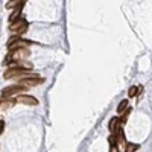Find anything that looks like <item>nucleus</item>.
Returning a JSON list of instances; mask_svg holds the SVG:
<instances>
[{
    "label": "nucleus",
    "mask_w": 152,
    "mask_h": 152,
    "mask_svg": "<svg viewBox=\"0 0 152 152\" xmlns=\"http://www.w3.org/2000/svg\"><path fill=\"white\" fill-rule=\"evenodd\" d=\"M20 14H21V8L14 9V11L11 12V15H9V23H14V21H17V20H18V17H20Z\"/></svg>",
    "instance_id": "7"
},
{
    "label": "nucleus",
    "mask_w": 152,
    "mask_h": 152,
    "mask_svg": "<svg viewBox=\"0 0 152 152\" xmlns=\"http://www.w3.org/2000/svg\"><path fill=\"white\" fill-rule=\"evenodd\" d=\"M138 90H140V87H135V85H132L129 90H128V96L129 97H135L137 96V93H138Z\"/></svg>",
    "instance_id": "11"
},
{
    "label": "nucleus",
    "mask_w": 152,
    "mask_h": 152,
    "mask_svg": "<svg viewBox=\"0 0 152 152\" xmlns=\"http://www.w3.org/2000/svg\"><path fill=\"white\" fill-rule=\"evenodd\" d=\"M138 148H140L138 145H128V146H126V151H125V152H135Z\"/></svg>",
    "instance_id": "14"
},
{
    "label": "nucleus",
    "mask_w": 152,
    "mask_h": 152,
    "mask_svg": "<svg viewBox=\"0 0 152 152\" xmlns=\"http://www.w3.org/2000/svg\"><path fill=\"white\" fill-rule=\"evenodd\" d=\"M14 102H15V100H12V99L2 100V102H0V108H2V110H8V108H11L12 105H14Z\"/></svg>",
    "instance_id": "9"
},
{
    "label": "nucleus",
    "mask_w": 152,
    "mask_h": 152,
    "mask_svg": "<svg viewBox=\"0 0 152 152\" xmlns=\"http://www.w3.org/2000/svg\"><path fill=\"white\" fill-rule=\"evenodd\" d=\"M44 81L41 79V78H28V79H21V85H24V87H34V85H40V84H43Z\"/></svg>",
    "instance_id": "5"
},
{
    "label": "nucleus",
    "mask_w": 152,
    "mask_h": 152,
    "mask_svg": "<svg viewBox=\"0 0 152 152\" xmlns=\"http://www.w3.org/2000/svg\"><path fill=\"white\" fill-rule=\"evenodd\" d=\"M24 2H26V0H9L6 3V8L8 9H14V8L17 9V8H21Z\"/></svg>",
    "instance_id": "6"
},
{
    "label": "nucleus",
    "mask_w": 152,
    "mask_h": 152,
    "mask_svg": "<svg viewBox=\"0 0 152 152\" xmlns=\"http://www.w3.org/2000/svg\"><path fill=\"white\" fill-rule=\"evenodd\" d=\"M24 90H26V87H24V85H21V84H15V85H9V87L3 88L2 94H3L5 97H9V96H12V94H21Z\"/></svg>",
    "instance_id": "2"
},
{
    "label": "nucleus",
    "mask_w": 152,
    "mask_h": 152,
    "mask_svg": "<svg viewBox=\"0 0 152 152\" xmlns=\"http://www.w3.org/2000/svg\"><path fill=\"white\" fill-rule=\"evenodd\" d=\"M28 28H29L28 21H24V20H21V18H18L17 21H14V23L9 24V29H11L12 32H15V34H24V32L28 31Z\"/></svg>",
    "instance_id": "3"
},
{
    "label": "nucleus",
    "mask_w": 152,
    "mask_h": 152,
    "mask_svg": "<svg viewBox=\"0 0 152 152\" xmlns=\"http://www.w3.org/2000/svg\"><path fill=\"white\" fill-rule=\"evenodd\" d=\"M15 102L34 107V105H37V104H38V100H37L34 96H29V94H18V96H17V99H15Z\"/></svg>",
    "instance_id": "4"
},
{
    "label": "nucleus",
    "mask_w": 152,
    "mask_h": 152,
    "mask_svg": "<svg viewBox=\"0 0 152 152\" xmlns=\"http://www.w3.org/2000/svg\"><path fill=\"white\" fill-rule=\"evenodd\" d=\"M117 123H119V119H117V117H113V119L110 120L108 129H110L111 132H116V129H117Z\"/></svg>",
    "instance_id": "8"
},
{
    "label": "nucleus",
    "mask_w": 152,
    "mask_h": 152,
    "mask_svg": "<svg viewBox=\"0 0 152 152\" xmlns=\"http://www.w3.org/2000/svg\"><path fill=\"white\" fill-rule=\"evenodd\" d=\"M131 111H132V110H131V108H128V110H126V111L123 113V116H122V119H120V123H122V125H125V123H126V120H128Z\"/></svg>",
    "instance_id": "12"
},
{
    "label": "nucleus",
    "mask_w": 152,
    "mask_h": 152,
    "mask_svg": "<svg viewBox=\"0 0 152 152\" xmlns=\"http://www.w3.org/2000/svg\"><path fill=\"white\" fill-rule=\"evenodd\" d=\"M18 38H21V37H20V35H14V37H11L9 40H8V46H11V44H14V43H15V41L18 40Z\"/></svg>",
    "instance_id": "15"
},
{
    "label": "nucleus",
    "mask_w": 152,
    "mask_h": 152,
    "mask_svg": "<svg viewBox=\"0 0 152 152\" xmlns=\"http://www.w3.org/2000/svg\"><path fill=\"white\" fill-rule=\"evenodd\" d=\"M29 56V50L28 49H17V50H12V52L8 53L6 59H5V64L8 62H12V61H21L24 58Z\"/></svg>",
    "instance_id": "1"
},
{
    "label": "nucleus",
    "mask_w": 152,
    "mask_h": 152,
    "mask_svg": "<svg viewBox=\"0 0 152 152\" xmlns=\"http://www.w3.org/2000/svg\"><path fill=\"white\" fill-rule=\"evenodd\" d=\"M126 110H128V100H122V102L119 104V107H117V113L119 114H122V113H125Z\"/></svg>",
    "instance_id": "10"
},
{
    "label": "nucleus",
    "mask_w": 152,
    "mask_h": 152,
    "mask_svg": "<svg viewBox=\"0 0 152 152\" xmlns=\"http://www.w3.org/2000/svg\"><path fill=\"white\" fill-rule=\"evenodd\" d=\"M3 129H5V122H3V120H0V134L3 132Z\"/></svg>",
    "instance_id": "16"
},
{
    "label": "nucleus",
    "mask_w": 152,
    "mask_h": 152,
    "mask_svg": "<svg viewBox=\"0 0 152 152\" xmlns=\"http://www.w3.org/2000/svg\"><path fill=\"white\" fill-rule=\"evenodd\" d=\"M108 142H110V146L111 148H114L117 145V140H116V134H111L110 137H108Z\"/></svg>",
    "instance_id": "13"
}]
</instances>
